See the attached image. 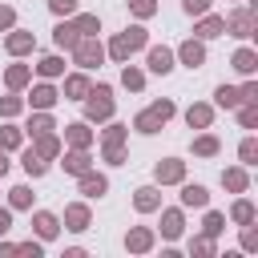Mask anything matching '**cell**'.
Segmentation results:
<instances>
[{"instance_id": "cell-6", "label": "cell", "mask_w": 258, "mask_h": 258, "mask_svg": "<svg viewBox=\"0 0 258 258\" xmlns=\"http://www.w3.org/2000/svg\"><path fill=\"white\" fill-rule=\"evenodd\" d=\"M226 24H230V28L238 32V36H250V24H254V20H250V12H234V16L226 20Z\"/></svg>"}, {"instance_id": "cell-29", "label": "cell", "mask_w": 258, "mask_h": 258, "mask_svg": "<svg viewBox=\"0 0 258 258\" xmlns=\"http://www.w3.org/2000/svg\"><path fill=\"white\" fill-rule=\"evenodd\" d=\"M125 85H129V89H141V73H133V69H125Z\"/></svg>"}, {"instance_id": "cell-1", "label": "cell", "mask_w": 258, "mask_h": 258, "mask_svg": "<svg viewBox=\"0 0 258 258\" xmlns=\"http://www.w3.org/2000/svg\"><path fill=\"white\" fill-rule=\"evenodd\" d=\"M169 113H173V105H169V101H157L153 109H145V113L137 117V129H141V133H153V129H157Z\"/></svg>"}, {"instance_id": "cell-32", "label": "cell", "mask_w": 258, "mask_h": 258, "mask_svg": "<svg viewBox=\"0 0 258 258\" xmlns=\"http://www.w3.org/2000/svg\"><path fill=\"white\" fill-rule=\"evenodd\" d=\"M234 218H238V222H250V206L238 202V206H234Z\"/></svg>"}, {"instance_id": "cell-26", "label": "cell", "mask_w": 258, "mask_h": 258, "mask_svg": "<svg viewBox=\"0 0 258 258\" xmlns=\"http://www.w3.org/2000/svg\"><path fill=\"white\" fill-rule=\"evenodd\" d=\"M52 4V12H73L77 8V0H48Z\"/></svg>"}, {"instance_id": "cell-20", "label": "cell", "mask_w": 258, "mask_h": 258, "mask_svg": "<svg viewBox=\"0 0 258 258\" xmlns=\"http://www.w3.org/2000/svg\"><path fill=\"white\" fill-rule=\"evenodd\" d=\"M153 202H157L153 189H141V194H137V206H141V210H153Z\"/></svg>"}, {"instance_id": "cell-30", "label": "cell", "mask_w": 258, "mask_h": 258, "mask_svg": "<svg viewBox=\"0 0 258 258\" xmlns=\"http://www.w3.org/2000/svg\"><path fill=\"white\" fill-rule=\"evenodd\" d=\"M214 149H218L214 137H202V141H198V153H214Z\"/></svg>"}, {"instance_id": "cell-4", "label": "cell", "mask_w": 258, "mask_h": 258, "mask_svg": "<svg viewBox=\"0 0 258 258\" xmlns=\"http://www.w3.org/2000/svg\"><path fill=\"white\" fill-rule=\"evenodd\" d=\"M149 69H153V73H169V69H173V52H169V48H153V52H149Z\"/></svg>"}, {"instance_id": "cell-7", "label": "cell", "mask_w": 258, "mask_h": 258, "mask_svg": "<svg viewBox=\"0 0 258 258\" xmlns=\"http://www.w3.org/2000/svg\"><path fill=\"white\" fill-rule=\"evenodd\" d=\"M77 40H81L77 24H60V28H56V44H77Z\"/></svg>"}, {"instance_id": "cell-37", "label": "cell", "mask_w": 258, "mask_h": 258, "mask_svg": "<svg viewBox=\"0 0 258 258\" xmlns=\"http://www.w3.org/2000/svg\"><path fill=\"white\" fill-rule=\"evenodd\" d=\"M0 24H12V8H0Z\"/></svg>"}, {"instance_id": "cell-28", "label": "cell", "mask_w": 258, "mask_h": 258, "mask_svg": "<svg viewBox=\"0 0 258 258\" xmlns=\"http://www.w3.org/2000/svg\"><path fill=\"white\" fill-rule=\"evenodd\" d=\"M40 73H48V77H52V73H60V60H56V56H48V60L40 64Z\"/></svg>"}, {"instance_id": "cell-17", "label": "cell", "mask_w": 258, "mask_h": 258, "mask_svg": "<svg viewBox=\"0 0 258 258\" xmlns=\"http://www.w3.org/2000/svg\"><path fill=\"white\" fill-rule=\"evenodd\" d=\"M85 194H105V177H85Z\"/></svg>"}, {"instance_id": "cell-15", "label": "cell", "mask_w": 258, "mask_h": 258, "mask_svg": "<svg viewBox=\"0 0 258 258\" xmlns=\"http://www.w3.org/2000/svg\"><path fill=\"white\" fill-rule=\"evenodd\" d=\"M36 230H40L44 238H52V234H56V222H52L48 214H40V218H36Z\"/></svg>"}, {"instance_id": "cell-3", "label": "cell", "mask_w": 258, "mask_h": 258, "mask_svg": "<svg viewBox=\"0 0 258 258\" xmlns=\"http://www.w3.org/2000/svg\"><path fill=\"white\" fill-rule=\"evenodd\" d=\"M113 113V101H109V89H97L93 101H89V117H109Z\"/></svg>"}, {"instance_id": "cell-13", "label": "cell", "mask_w": 258, "mask_h": 258, "mask_svg": "<svg viewBox=\"0 0 258 258\" xmlns=\"http://www.w3.org/2000/svg\"><path fill=\"white\" fill-rule=\"evenodd\" d=\"M28 44H32V36H28V32H16V36H8V48H12V52H24Z\"/></svg>"}, {"instance_id": "cell-25", "label": "cell", "mask_w": 258, "mask_h": 258, "mask_svg": "<svg viewBox=\"0 0 258 258\" xmlns=\"http://www.w3.org/2000/svg\"><path fill=\"white\" fill-rule=\"evenodd\" d=\"M133 12H137V16H149V12H153V0H133Z\"/></svg>"}, {"instance_id": "cell-5", "label": "cell", "mask_w": 258, "mask_h": 258, "mask_svg": "<svg viewBox=\"0 0 258 258\" xmlns=\"http://www.w3.org/2000/svg\"><path fill=\"white\" fill-rule=\"evenodd\" d=\"M77 60L89 69V64H97L101 60V44H93V40H85V44H77Z\"/></svg>"}, {"instance_id": "cell-9", "label": "cell", "mask_w": 258, "mask_h": 258, "mask_svg": "<svg viewBox=\"0 0 258 258\" xmlns=\"http://www.w3.org/2000/svg\"><path fill=\"white\" fill-rule=\"evenodd\" d=\"M181 202H185V206H206V189H202V185H185Z\"/></svg>"}, {"instance_id": "cell-14", "label": "cell", "mask_w": 258, "mask_h": 258, "mask_svg": "<svg viewBox=\"0 0 258 258\" xmlns=\"http://www.w3.org/2000/svg\"><path fill=\"white\" fill-rule=\"evenodd\" d=\"M238 101H242L238 89H218V105H238Z\"/></svg>"}, {"instance_id": "cell-38", "label": "cell", "mask_w": 258, "mask_h": 258, "mask_svg": "<svg viewBox=\"0 0 258 258\" xmlns=\"http://www.w3.org/2000/svg\"><path fill=\"white\" fill-rule=\"evenodd\" d=\"M4 230H8V214L0 210V234H4Z\"/></svg>"}, {"instance_id": "cell-22", "label": "cell", "mask_w": 258, "mask_h": 258, "mask_svg": "<svg viewBox=\"0 0 258 258\" xmlns=\"http://www.w3.org/2000/svg\"><path fill=\"white\" fill-rule=\"evenodd\" d=\"M32 101H36V105H52V89H36Z\"/></svg>"}, {"instance_id": "cell-10", "label": "cell", "mask_w": 258, "mask_h": 258, "mask_svg": "<svg viewBox=\"0 0 258 258\" xmlns=\"http://www.w3.org/2000/svg\"><path fill=\"white\" fill-rule=\"evenodd\" d=\"M234 69H238V73H254V52H250V48H242V52L234 56Z\"/></svg>"}, {"instance_id": "cell-21", "label": "cell", "mask_w": 258, "mask_h": 258, "mask_svg": "<svg viewBox=\"0 0 258 258\" xmlns=\"http://www.w3.org/2000/svg\"><path fill=\"white\" fill-rule=\"evenodd\" d=\"M177 230H181V218H177V214H165V234H169V238H173V234H177Z\"/></svg>"}, {"instance_id": "cell-34", "label": "cell", "mask_w": 258, "mask_h": 258, "mask_svg": "<svg viewBox=\"0 0 258 258\" xmlns=\"http://www.w3.org/2000/svg\"><path fill=\"white\" fill-rule=\"evenodd\" d=\"M24 77H28L24 69H12V73H8V85H24Z\"/></svg>"}, {"instance_id": "cell-33", "label": "cell", "mask_w": 258, "mask_h": 258, "mask_svg": "<svg viewBox=\"0 0 258 258\" xmlns=\"http://www.w3.org/2000/svg\"><path fill=\"white\" fill-rule=\"evenodd\" d=\"M129 242H133V246H137V250H145V246H149V234H145V230H137V234H133V238H129Z\"/></svg>"}, {"instance_id": "cell-36", "label": "cell", "mask_w": 258, "mask_h": 258, "mask_svg": "<svg viewBox=\"0 0 258 258\" xmlns=\"http://www.w3.org/2000/svg\"><path fill=\"white\" fill-rule=\"evenodd\" d=\"M12 202L16 206H28V189H12Z\"/></svg>"}, {"instance_id": "cell-24", "label": "cell", "mask_w": 258, "mask_h": 258, "mask_svg": "<svg viewBox=\"0 0 258 258\" xmlns=\"http://www.w3.org/2000/svg\"><path fill=\"white\" fill-rule=\"evenodd\" d=\"M226 185H230V189H242V185H246V177L234 169V173H226Z\"/></svg>"}, {"instance_id": "cell-18", "label": "cell", "mask_w": 258, "mask_h": 258, "mask_svg": "<svg viewBox=\"0 0 258 258\" xmlns=\"http://www.w3.org/2000/svg\"><path fill=\"white\" fill-rule=\"evenodd\" d=\"M85 218H89V214H85L81 206H77V210H69V222H73V230H85Z\"/></svg>"}, {"instance_id": "cell-35", "label": "cell", "mask_w": 258, "mask_h": 258, "mask_svg": "<svg viewBox=\"0 0 258 258\" xmlns=\"http://www.w3.org/2000/svg\"><path fill=\"white\" fill-rule=\"evenodd\" d=\"M206 230H210V234H218V230H222V218H218V214H210V218H206Z\"/></svg>"}, {"instance_id": "cell-16", "label": "cell", "mask_w": 258, "mask_h": 258, "mask_svg": "<svg viewBox=\"0 0 258 258\" xmlns=\"http://www.w3.org/2000/svg\"><path fill=\"white\" fill-rule=\"evenodd\" d=\"M206 121H210V109H206V105L189 109V125H206Z\"/></svg>"}, {"instance_id": "cell-12", "label": "cell", "mask_w": 258, "mask_h": 258, "mask_svg": "<svg viewBox=\"0 0 258 258\" xmlns=\"http://www.w3.org/2000/svg\"><path fill=\"white\" fill-rule=\"evenodd\" d=\"M222 28H226V20H218V16H214V20H206V24L198 28V36H218Z\"/></svg>"}, {"instance_id": "cell-23", "label": "cell", "mask_w": 258, "mask_h": 258, "mask_svg": "<svg viewBox=\"0 0 258 258\" xmlns=\"http://www.w3.org/2000/svg\"><path fill=\"white\" fill-rule=\"evenodd\" d=\"M69 137H73L77 145H85V141H89V133H85V125H73V129H69Z\"/></svg>"}, {"instance_id": "cell-19", "label": "cell", "mask_w": 258, "mask_h": 258, "mask_svg": "<svg viewBox=\"0 0 258 258\" xmlns=\"http://www.w3.org/2000/svg\"><path fill=\"white\" fill-rule=\"evenodd\" d=\"M24 169H28V173H40V169H44V161H40L36 153H28V157H24Z\"/></svg>"}, {"instance_id": "cell-39", "label": "cell", "mask_w": 258, "mask_h": 258, "mask_svg": "<svg viewBox=\"0 0 258 258\" xmlns=\"http://www.w3.org/2000/svg\"><path fill=\"white\" fill-rule=\"evenodd\" d=\"M4 169H8V161H4V153H0V173H4Z\"/></svg>"}, {"instance_id": "cell-31", "label": "cell", "mask_w": 258, "mask_h": 258, "mask_svg": "<svg viewBox=\"0 0 258 258\" xmlns=\"http://www.w3.org/2000/svg\"><path fill=\"white\" fill-rule=\"evenodd\" d=\"M64 165H69V169H77V173H81V169H85V153H73V157H69V161H64Z\"/></svg>"}, {"instance_id": "cell-11", "label": "cell", "mask_w": 258, "mask_h": 258, "mask_svg": "<svg viewBox=\"0 0 258 258\" xmlns=\"http://www.w3.org/2000/svg\"><path fill=\"white\" fill-rule=\"evenodd\" d=\"M181 60H185V64H202V44H194V40H189V44L181 48Z\"/></svg>"}, {"instance_id": "cell-27", "label": "cell", "mask_w": 258, "mask_h": 258, "mask_svg": "<svg viewBox=\"0 0 258 258\" xmlns=\"http://www.w3.org/2000/svg\"><path fill=\"white\" fill-rule=\"evenodd\" d=\"M206 8H210V0H185V12H189V16H194V12H206Z\"/></svg>"}, {"instance_id": "cell-2", "label": "cell", "mask_w": 258, "mask_h": 258, "mask_svg": "<svg viewBox=\"0 0 258 258\" xmlns=\"http://www.w3.org/2000/svg\"><path fill=\"white\" fill-rule=\"evenodd\" d=\"M145 44V32L141 28H129L125 36H117V44H113V56H129L133 48H141Z\"/></svg>"}, {"instance_id": "cell-8", "label": "cell", "mask_w": 258, "mask_h": 258, "mask_svg": "<svg viewBox=\"0 0 258 258\" xmlns=\"http://www.w3.org/2000/svg\"><path fill=\"white\" fill-rule=\"evenodd\" d=\"M157 177H161V181H177V177H181V161H165V165H157Z\"/></svg>"}]
</instances>
